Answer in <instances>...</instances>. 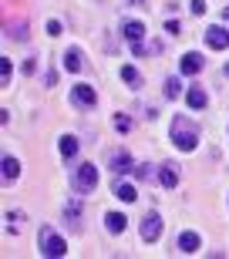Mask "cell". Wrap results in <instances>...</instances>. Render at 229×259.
<instances>
[{"label": "cell", "mask_w": 229, "mask_h": 259, "mask_svg": "<svg viewBox=\"0 0 229 259\" xmlns=\"http://www.w3.org/2000/svg\"><path fill=\"white\" fill-rule=\"evenodd\" d=\"M169 135H172V142H175V148H182V152H192V148L199 145V128H196V121H189V118H175Z\"/></svg>", "instance_id": "1"}, {"label": "cell", "mask_w": 229, "mask_h": 259, "mask_svg": "<svg viewBox=\"0 0 229 259\" xmlns=\"http://www.w3.org/2000/svg\"><path fill=\"white\" fill-rule=\"evenodd\" d=\"M37 246H41V252H44V256H51V259H57V256H64V252H67V242L61 239V236H57L51 226H41Z\"/></svg>", "instance_id": "2"}, {"label": "cell", "mask_w": 229, "mask_h": 259, "mask_svg": "<svg viewBox=\"0 0 229 259\" xmlns=\"http://www.w3.org/2000/svg\"><path fill=\"white\" fill-rule=\"evenodd\" d=\"M95 185H98V168L91 162L78 165L74 168V189L78 192H95Z\"/></svg>", "instance_id": "3"}, {"label": "cell", "mask_w": 229, "mask_h": 259, "mask_svg": "<svg viewBox=\"0 0 229 259\" xmlns=\"http://www.w3.org/2000/svg\"><path fill=\"white\" fill-rule=\"evenodd\" d=\"M71 101H74L78 108H95L98 105V91L91 84H74L71 88Z\"/></svg>", "instance_id": "4"}, {"label": "cell", "mask_w": 229, "mask_h": 259, "mask_svg": "<svg viewBox=\"0 0 229 259\" xmlns=\"http://www.w3.org/2000/svg\"><path fill=\"white\" fill-rule=\"evenodd\" d=\"M162 236V215L159 212H145V219H142V239L145 242H155Z\"/></svg>", "instance_id": "5"}, {"label": "cell", "mask_w": 229, "mask_h": 259, "mask_svg": "<svg viewBox=\"0 0 229 259\" xmlns=\"http://www.w3.org/2000/svg\"><path fill=\"white\" fill-rule=\"evenodd\" d=\"M206 44H209L212 51H226L229 48V30L219 27V24H212V27L206 30Z\"/></svg>", "instance_id": "6"}, {"label": "cell", "mask_w": 229, "mask_h": 259, "mask_svg": "<svg viewBox=\"0 0 229 259\" xmlns=\"http://www.w3.org/2000/svg\"><path fill=\"white\" fill-rule=\"evenodd\" d=\"M111 168L118 175H128V172H135V165H132V155L125 152V148H118V152H111Z\"/></svg>", "instance_id": "7"}, {"label": "cell", "mask_w": 229, "mask_h": 259, "mask_svg": "<svg viewBox=\"0 0 229 259\" xmlns=\"http://www.w3.org/2000/svg\"><path fill=\"white\" fill-rule=\"evenodd\" d=\"M185 101H189V108H192V111H202V108L209 105V95H206L202 88H196V84H192L189 91H185Z\"/></svg>", "instance_id": "8"}, {"label": "cell", "mask_w": 229, "mask_h": 259, "mask_svg": "<svg viewBox=\"0 0 229 259\" xmlns=\"http://www.w3.org/2000/svg\"><path fill=\"white\" fill-rule=\"evenodd\" d=\"M159 182H162L165 189H175V185H179V165L165 162L162 168H159Z\"/></svg>", "instance_id": "9"}, {"label": "cell", "mask_w": 229, "mask_h": 259, "mask_svg": "<svg viewBox=\"0 0 229 259\" xmlns=\"http://www.w3.org/2000/svg\"><path fill=\"white\" fill-rule=\"evenodd\" d=\"M122 37L132 40V44H138V40L145 37V24H138V20H125L122 24Z\"/></svg>", "instance_id": "10"}, {"label": "cell", "mask_w": 229, "mask_h": 259, "mask_svg": "<svg viewBox=\"0 0 229 259\" xmlns=\"http://www.w3.org/2000/svg\"><path fill=\"white\" fill-rule=\"evenodd\" d=\"M202 64H206V61H202V54H196V51H189V54H185V58H182V74H199L202 71Z\"/></svg>", "instance_id": "11"}, {"label": "cell", "mask_w": 229, "mask_h": 259, "mask_svg": "<svg viewBox=\"0 0 229 259\" xmlns=\"http://www.w3.org/2000/svg\"><path fill=\"white\" fill-rule=\"evenodd\" d=\"M175 246H179L182 252H199V246H202V239H199V232H182L179 236V242H175Z\"/></svg>", "instance_id": "12"}, {"label": "cell", "mask_w": 229, "mask_h": 259, "mask_svg": "<svg viewBox=\"0 0 229 259\" xmlns=\"http://www.w3.org/2000/svg\"><path fill=\"white\" fill-rule=\"evenodd\" d=\"M64 67L67 71H81V67H85V54H81L78 48H67L64 51Z\"/></svg>", "instance_id": "13"}, {"label": "cell", "mask_w": 229, "mask_h": 259, "mask_svg": "<svg viewBox=\"0 0 229 259\" xmlns=\"http://www.w3.org/2000/svg\"><path fill=\"white\" fill-rule=\"evenodd\" d=\"M105 226H108V232H114V236H118V232H125L128 219H125V215H118V212H108V215H105Z\"/></svg>", "instance_id": "14"}, {"label": "cell", "mask_w": 229, "mask_h": 259, "mask_svg": "<svg viewBox=\"0 0 229 259\" xmlns=\"http://www.w3.org/2000/svg\"><path fill=\"white\" fill-rule=\"evenodd\" d=\"M17 175H20V162L7 155V158H4V182H14Z\"/></svg>", "instance_id": "15"}, {"label": "cell", "mask_w": 229, "mask_h": 259, "mask_svg": "<svg viewBox=\"0 0 229 259\" xmlns=\"http://www.w3.org/2000/svg\"><path fill=\"white\" fill-rule=\"evenodd\" d=\"M114 199H122V202H135V199H138V192H135L132 185H125V182H114Z\"/></svg>", "instance_id": "16"}, {"label": "cell", "mask_w": 229, "mask_h": 259, "mask_svg": "<svg viewBox=\"0 0 229 259\" xmlns=\"http://www.w3.org/2000/svg\"><path fill=\"white\" fill-rule=\"evenodd\" d=\"M61 155H64V158H74L78 155V138L74 135H64V138H61Z\"/></svg>", "instance_id": "17"}, {"label": "cell", "mask_w": 229, "mask_h": 259, "mask_svg": "<svg viewBox=\"0 0 229 259\" xmlns=\"http://www.w3.org/2000/svg\"><path fill=\"white\" fill-rule=\"evenodd\" d=\"M132 48H135V58H145V54H159L162 44H142V40H138V44H132Z\"/></svg>", "instance_id": "18"}, {"label": "cell", "mask_w": 229, "mask_h": 259, "mask_svg": "<svg viewBox=\"0 0 229 259\" xmlns=\"http://www.w3.org/2000/svg\"><path fill=\"white\" fill-rule=\"evenodd\" d=\"M179 91H182L179 77H165V98H179Z\"/></svg>", "instance_id": "19"}, {"label": "cell", "mask_w": 229, "mask_h": 259, "mask_svg": "<svg viewBox=\"0 0 229 259\" xmlns=\"http://www.w3.org/2000/svg\"><path fill=\"white\" fill-rule=\"evenodd\" d=\"M122 77H125V81H128L132 88H138V84H142V77H138V71H135V67H128V64L122 67Z\"/></svg>", "instance_id": "20"}, {"label": "cell", "mask_w": 229, "mask_h": 259, "mask_svg": "<svg viewBox=\"0 0 229 259\" xmlns=\"http://www.w3.org/2000/svg\"><path fill=\"white\" fill-rule=\"evenodd\" d=\"M135 179H138V182H148V179H152V165H148V162L135 165Z\"/></svg>", "instance_id": "21"}, {"label": "cell", "mask_w": 229, "mask_h": 259, "mask_svg": "<svg viewBox=\"0 0 229 259\" xmlns=\"http://www.w3.org/2000/svg\"><path fill=\"white\" fill-rule=\"evenodd\" d=\"M78 215H81V209H78V202H71V205H64V219L78 222Z\"/></svg>", "instance_id": "22"}, {"label": "cell", "mask_w": 229, "mask_h": 259, "mask_svg": "<svg viewBox=\"0 0 229 259\" xmlns=\"http://www.w3.org/2000/svg\"><path fill=\"white\" fill-rule=\"evenodd\" d=\"M114 128H118V132H128V128H132V118H128V115H118V118H114Z\"/></svg>", "instance_id": "23"}, {"label": "cell", "mask_w": 229, "mask_h": 259, "mask_svg": "<svg viewBox=\"0 0 229 259\" xmlns=\"http://www.w3.org/2000/svg\"><path fill=\"white\" fill-rule=\"evenodd\" d=\"M0 74H4V88H7V81H10V61L7 58L0 61Z\"/></svg>", "instance_id": "24"}, {"label": "cell", "mask_w": 229, "mask_h": 259, "mask_svg": "<svg viewBox=\"0 0 229 259\" xmlns=\"http://www.w3.org/2000/svg\"><path fill=\"white\" fill-rule=\"evenodd\" d=\"M189 10H192V14H206V0H192Z\"/></svg>", "instance_id": "25"}, {"label": "cell", "mask_w": 229, "mask_h": 259, "mask_svg": "<svg viewBox=\"0 0 229 259\" xmlns=\"http://www.w3.org/2000/svg\"><path fill=\"white\" fill-rule=\"evenodd\" d=\"M48 34H51V37H57V34H61V24H57V20H51V24H48Z\"/></svg>", "instance_id": "26"}, {"label": "cell", "mask_w": 229, "mask_h": 259, "mask_svg": "<svg viewBox=\"0 0 229 259\" xmlns=\"http://www.w3.org/2000/svg\"><path fill=\"white\" fill-rule=\"evenodd\" d=\"M165 30L169 34H179V20H165Z\"/></svg>", "instance_id": "27"}, {"label": "cell", "mask_w": 229, "mask_h": 259, "mask_svg": "<svg viewBox=\"0 0 229 259\" xmlns=\"http://www.w3.org/2000/svg\"><path fill=\"white\" fill-rule=\"evenodd\" d=\"M222 17H226V20H229V7H226V10H222Z\"/></svg>", "instance_id": "28"}]
</instances>
